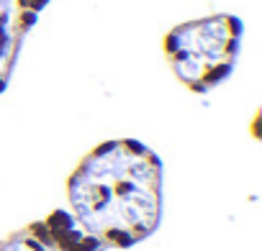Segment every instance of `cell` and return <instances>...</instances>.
<instances>
[{
  "instance_id": "1",
  "label": "cell",
  "mask_w": 262,
  "mask_h": 251,
  "mask_svg": "<svg viewBox=\"0 0 262 251\" xmlns=\"http://www.w3.org/2000/svg\"><path fill=\"white\" fill-rule=\"evenodd\" d=\"M75 220L105 248H131L149 238L162 215V162L134 139L95 146L72 172Z\"/></svg>"
},
{
  "instance_id": "2",
  "label": "cell",
  "mask_w": 262,
  "mask_h": 251,
  "mask_svg": "<svg viewBox=\"0 0 262 251\" xmlns=\"http://www.w3.org/2000/svg\"><path fill=\"white\" fill-rule=\"evenodd\" d=\"M239 39L242 36L229 31L226 16L208 18L170 31L165 54L170 57L175 74L193 92H208L231 74Z\"/></svg>"
},
{
  "instance_id": "3",
  "label": "cell",
  "mask_w": 262,
  "mask_h": 251,
  "mask_svg": "<svg viewBox=\"0 0 262 251\" xmlns=\"http://www.w3.org/2000/svg\"><path fill=\"white\" fill-rule=\"evenodd\" d=\"M41 223H44L52 243L57 246V251H103V246L67 210H54Z\"/></svg>"
},
{
  "instance_id": "4",
  "label": "cell",
  "mask_w": 262,
  "mask_h": 251,
  "mask_svg": "<svg viewBox=\"0 0 262 251\" xmlns=\"http://www.w3.org/2000/svg\"><path fill=\"white\" fill-rule=\"evenodd\" d=\"M0 251H57V246L52 243L44 223L36 220V223L26 225L24 231L6 236L0 241Z\"/></svg>"
},
{
  "instance_id": "5",
  "label": "cell",
  "mask_w": 262,
  "mask_h": 251,
  "mask_svg": "<svg viewBox=\"0 0 262 251\" xmlns=\"http://www.w3.org/2000/svg\"><path fill=\"white\" fill-rule=\"evenodd\" d=\"M36 21H39V13H34V11H21V13H18V34H26L31 26H36Z\"/></svg>"
}]
</instances>
